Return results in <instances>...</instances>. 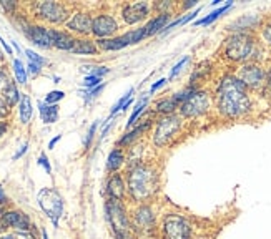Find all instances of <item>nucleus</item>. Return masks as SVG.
Segmentation results:
<instances>
[{
  "mask_svg": "<svg viewBox=\"0 0 271 239\" xmlns=\"http://www.w3.org/2000/svg\"><path fill=\"white\" fill-rule=\"evenodd\" d=\"M0 60H2V53H0Z\"/></svg>",
  "mask_w": 271,
  "mask_h": 239,
  "instance_id": "obj_58",
  "label": "nucleus"
},
{
  "mask_svg": "<svg viewBox=\"0 0 271 239\" xmlns=\"http://www.w3.org/2000/svg\"><path fill=\"white\" fill-rule=\"evenodd\" d=\"M107 218L117 239H133V228L123 201L108 200L105 205Z\"/></svg>",
  "mask_w": 271,
  "mask_h": 239,
  "instance_id": "obj_6",
  "label": "nucleus"
},
{
  "mask_svg": "<svg viewBox=\"0 0 271 239\" xmlns=\"http://www.w3.org/2000/svg\"><path fill=\"white\" fill-rule=\"evenodd\" d=\"M125 163V151L122 148H115V149H112L110 154H108V158H107V171L108 173H117L120 168L123 166Z\"/></svg>",
  "mask_w": 271,
  "mask_h": 239,
  "instance_id": "obj_25",
  "label": "nucleus"
},
{
  "mask_svg": "<svg viewBox=\"0 0 271 239\" xmlns=\"http://www.w3.org/2000/svg\"><path fill=\"white\" fill-rule=\"evenodd\" d=\"M104 88H105V83H101V85L95 87V88H92V90H88V93H87V97H85V103H88V101H92L95 97H98V93H100Z\"/></svg>",
  "mask_w": 271,
  "mask_h": 239,
  "instance_id": "obj_41",
  "label": "nucleus"
},
{
  "mask_svg": "<svg viewBox=\"0 0 271 239\" xmlns=\"http://www.w3.org/2000/svg\"><path fill=\"white\" fill-rule=\"evenodd\" d=\"M258 27H263L261 17L256 14H246L233 20L231 23H228L226 30H230L233 33H253V30H256Z\"/></svg>",
  "mask_w": 271,
  "mask_h": 239,
  "instance_id": "obj_16",
  "label": "nucleus"
},
{
  "mask_svg": "<svg viewBox=\"0 0 271 239\" xmlns=\"http://www.w3.org/2000/svg\"><path fill=\"white\" fill-rule=\"evenodd\" d=\"M148 95H145L143 98H140L137 101V105L133 106V111H131V115H130V118H128V122H126V130L128 128H131L133 125L138 122V118H140L143 113H145V110H147V106H148Z\"/></svg>",
  "mask_w": 271,
  "mask_h": 239,
  "instance_id": "obj_28",
  "label": "nucleus"
},
{
  "mask_svg": "<svg viewBox=\"0 0 271 239\" xmlns=\"http://www.w3.org/2000/svg\"><path fill=\"white\" fill-rule=\"evenodd\" d=\"M92 23H93V19L90 17L88 14H75L72 15V19L67 20L65 23V27H67L70 32H75V33H80V35H88L92 33Z\"/></svg>",
  "mask_w": 271,
  "mask_h": 239,
  "instance_id": "obj_19",
  "label": "nucleus"
},
{
  "mask_svg": "<svg viewBox=\"0 0 271 239\" xmlns=\"http://www.w3.org/2000/svg\"><path fill=\"white\" fill-rule=\"evenodd\" d=\"M0 226H2V228H14L20 232H27L32 229L30 218L23 211H19V209L5 211L2 216H0Z\"/></svg>",
  "mask_w": 271,
  "mask_h": 239,
  "instance_id": "obj_15",
  "label": "nucleus"
},
{
  "mask_svg": "<svg viewBox=\"0 0 271 239\" xmlns=\"http://www.w3.org/2000/svg\"><path fill=\"white\" fill-rule=\"evenodd\" d=\"M60 140H62V135H57L55 138H53V140H50V143H49V149H52L53 146H55V145H57V143H58Z\"/></svg>",
  "mask_w": 271,
  "mask_h": 239,
  "instance_id": "obj_52",
  "label": "nucleus"
},
{
  "mask_svg": "<svg viewBox=\"0 0 271 239\" xmlns=\"http://www.w3.org/2000/svg\"><path fill=\"white\" fill-rule=\"evenodd\" d=\"M250 92H260L264 90L266 83V68L261 63H245L234 73Z\"/></svg>",
  "mask_w": 271,
  "mask_h": 239,
  "instance_id": "obj_10",
  "label": "nucleus"
},
{
  "mask_svg": "<svg viewBox=\"0 0 271 239\" xmlns=\"http://www.w3.org/2000/svg\"><path fill=\"white\" fill-rule=\"evenodd\" d=\"M27 149H28V143H23V145L19 148V149H17V153L14 154V156H12V160H14V161H17V160H19V158H22L23 156V154H25L27 153Z\"/></svg>",
  "mask_w": 271,
  "mask_h": 239,
  "instance_id": "obj_45",
  "label": "nucleus"
},
{
  "mask_svg": "<svg viewBox=\"0 0 271 239\" xmlns=\"http://www.w3.org/2000/svg\"><path fill=\"white\" fill-rule=\"evenodd\" d=\"M7 194H5V189L2 188V184H0V205H7Z\"/></svg>",
  "mask_w": 271,
  "mask_h": 239,
  "instance_id": "obj_49",
  "label": "nucleus"
},
{
  "mask_svg": "<svg viewBox=\"0 0 271 239\" xmlns=\"http://www.w3.org/2000/svg\"><path fill=\"white\" fill-rule=\"evenodd\" d=\"M231 5H233V2H226L225 5H223V7L213 10L212 14L207 15V17H205V19L196 20V22H195V27H200V25H210V23H213L216 19H218L220 15H223V14H225V12L230 10V9H231Z\"/></svg>",
  "mask_w": 271,
  "mask_h": 239,
  "instance_id": "obj_29",
  "label": "nucleus"
},
{
  "mask_svg": "<svg viewBox=\"0 0 271 239\" xmlns=\"http://www.w3.org/2000/svg\"><path fill=\"white\" fill-rule=\"evenodd\" d=\"M263 92H266L271 95V68L266 70V83H264V90Z\"/></svg>",
  "mask_w": 271,
  "mask_h": 239,
  "instance_id": "obj_47",
  "label": "nucleus"
},
{
  "mask_svg": "<svg viewBox=\"0 0 271 239\" xmlns=\"http://www.w3.org/2000/svg\"><path fill=\"white\" fill-rule=\"evenodd\" d=\"M195 5H196L195 0H188V2L182 5V10H185V9H190V7H195Z\"/></svg>",
  "mask_w": 271,
  "mask_h": 239,
  "instance_id": "obj_53",
  "label": "nucleus"
},
{
  "mask_svg": "<svg viewBox=\"0 0 271 239\" xmlns=\"http://www.w3.org/2000/svg\"><path fill=\"white\" fill-rule=\"evenodd\" d=\"M188 60H190V57L186 55V57H183L182 60H180V62H178L177 65H175V67L172 68V71H170V75H168V82H172L173 78H177V75L180 73V71L183 70V67H185V65L188 63Z\"/></svg>",
  "mask_w": 271,
  "mask_h": 239,
  "instance_id": "obj_35",
  "label": "nucleus"
},
{
  "mask_svg": "<svg viewBox=\"0 0 271 239\" xmlns=\"http://www.w3.org/2000/svg\"><path fill=\"white\" fill-rule=\"evenodd\" d=\"M70 53H75V55H97L98 53V47L93 40L88 38H77L74 49L70 50Z\"/></svg>",
  "mask_w": 271,
  "mask_h": 239,
  "instance_id": "obj_22",
  "label": "nucleus"
},
{
  "mask_svg": "<svg viewBox=\"0 0 271 239\" xmlns=\"http://www.w3.org/2000/svg\"><path fill=\"white\" fill-rule=\"evenodd\" d=\"M125 37H126V40H128L130 45L138 44V42H142L143 38H147V28H145V25H143L140 28L130 30V32L125 33Z\"/></svg>",
  "mask_w": 271,
  "mask_h": 239,
  "instance_id": "obj_31",
  "label": "nucleus"
},
{
  "mask_svg": "<svg viewBox=\"0 0 271 239\" xmlns=\"http://www.w3.org/2000/svg\"><path fill=\"white\" fill-rule=\"evenodd\" d=\"M118 30V22L113 15L110 14H100L93 19L92 23V33L100 38H112V35Z\"/></svg>",
  "mask_w": 271,
  "mask_h": 239,
  "instance_id": "obj_14",
  "label": "nucleus"
},
{
  "mask_svg": "<svg viewBox=\"0 0 271 239\" xmlns=\"http://www.w3.org/2000/svg\"><path fill=\"white\" fill-rule=\"evenodd\" d=\"M42 71V67L40 65H37V63H32V62H28V65H27V73L28 75H32V76H37L39 73Z\"/></svg>",
  "mask_w": 271,
  "mask_h": 239,
  "instance_id": "obj_44",
  "label": "nucleus"
},
{
  "mask_svg": "<svg viewBox=\"0 0 271 239\" xmlns=\"http://www.w3.org/2000/svg\"><path fill=\"white\" fill-rule=\"evenodd\" d=\"M261 37H263V40H264V44L271 47V22L263 23V27H261Z\"/></svg>",
  "mask_w": 271,
  "mask_h": 239,
  "instance_id": "obj_39",
  "label": "nucleus"
},
{
  "mask_svg": "<svg viewBox=\"0 0 271 239\" xmlns=\"http://www.w3.org/2000/svg\"><path fill=\"white\" fill-rule=\"evenodd\" d=\"M10 113V106L7 105V101H5L2 97H0V120H5L9 116Z\"/></svg>",
  "mask_w": 271,
  "mask_h": 239,
  "instance_id": "obj_43",
  "label": "nucleus"
},
{
  "mask_svg": "<svg viewBox=\"0 0 271 239\" xmlns=\"http://www.w3.org/2000/svg\"><path fill=\"white\" fill-rule=\"evenodd\" d=\"M65 98V93L60 92V90H53V92H50L49 95L45 97V103L47 105H57L60 100Z\"/></svg>",
  "mask_w": 271,
  "mask_h": 239,
  "instance_id": "obj_36",
  "label": "nucleus"
},
{
  "mask_svg": "<svg viewBox=\"0 0 271 239\" xmlns=\"http://www.w3.org/2000/svg\"><path fill=\"white\" fill-rule=\"evenodd\" d=\"M25 55H27V58H28V62L37 63V65H40V67H44V65L49 63V60L44 58V57H40L37 52H33V50H30V49L25 50Z\"/></svg>",
  "mask_w": 271,
  "mask_h": 239,
  "instance_id": "obj_33",
  "label": "nucleus"
},
{
  "mask_svg": "<svg viewBox=\"0 0 271 239\" xmlns=\"http://www.w3.org/2000/svg\"><path fill=\"white\" fill-rule=\"evenodd\" d=\"M25 35L42 49H50L53 47V28H45L42 25H27L23 28Z\"/></svg>",
  "mask_w": 271,
  "mask_h": 239,
  "instance_id": "obj_17",
  "label": "nucleus"
},
{
  "mask_svg": "<svg viewBox=\"0 0 271 239\" xmlns=\"http://www.w3.org/2000/svg\"><path fill=\"white\" fill-rule=\"evenodd\" d=\"M14 73H15V80L17 83H20V85H25L27 83V67L22 63V60L15 58L14 60Z\"/></svg>",
  "mask_w": 271,
  "mask_h": 239,
  "instance_id": "obj_30",
  "label": "nucleus"
},
{
  "mask_svg": "<svg viewBox=\"0 0 271 239\" xmlns=\"http://www.w3.org/2000/svg\"><path fill=\"white\" fill-rule=\"evenodd\" d=\"M12 47H14V49H15L17 52H22V50H20V47H19V44H17V42H14V40H12Z\"/></svg>",
  "mask_w": 271,
  "mask_h": 239,
  "instance_id": "obj_55",
  "label": "nucleus"
},
{
  "mask_svg": "<svg viewBox=\"0 0 271 239\" xmlns=\"http://www.w3.org/2000/svg\"><path fill=\"white\" fill-rule=\"evenodd\" d=\"M212 5H213V7H215V5H220V0H213Z\"/></svg>",
  "mask_w": 271,
  "mask_h": 239,
  "instance_id": "obj_57",
  "label": "nucleus"
},
{
  "mask_svg": "<svg viewBox=\"0 0 271 239\" xmlns=\"http://www.w3.org/2000/svg\"><path fill=\"white\" fill-rule=\"evenodd\" d=\"M215 108L225 120H242L251 113L250 90L234 73H226L220 78L215 92Z\"/></svg>",
  "mask_w": 271,
  "mask_h": 239,
  "instance_id": "obj_1",
  "label": "nucleus"
},
{
  "mask_svg": "<svg viewBox=\"0 0 271 239\" xmlns=\"http://www.w3.org/2000/svg\"><path fill=\"white\" fill-rule=\"evenodd\" d=\"M95 44H97L98 50H104V52H117V50H122L125 49L128 44V40H126L125 33L120 35V37H112V38H100V40H95Z\"/></svg>",
  "mask_w": 271,
  "mask_h": 239,
  "instance_id": "obj_20",
  "label": "nucleus"
},
{
  "mask_svg": "<svg viewBox=\"0 0 271 239\" xmlns=\"http://www.w3.org/2000/svg\"><path fill=\"white\" fill-rule=\"evenodd\" d=\"M161 239H193L195 228L186 214L182 213H165L158 226Z\"/></svg>",
  "mask_w": 271,
  "mask_h": 239,
  "instance_id": "obj_4",
  "label": "nucleus"
},
{
  "mask_svg": "<svg viewBox=\"0 0 271 239\" xmlns=\"http://www.w3.org/2000/svg\"><path fill=\"white\" fill-rule=\"evenodd\" d=\"M152 4L148 2L126 4L122 9V19L126 25H135V23H140L142 20L148 19V15L152 14Z\"/></svg>",
  "mask_w": 271,
  "mask_h": 239,
  "instance_id": "obj_13",
  "label": "nucleus"
},
{
  "mask_svg": "<svg viewBox=\"0 0 271 239\" xmlns=\"http://www.w3.org/2000/svg\"><path fill=\"white\" fill-rule=\"evenodd\" d=\"M261 49L255 33H231L223 42L221 55L231 63H260Z\"/></svg>",
  "mask_w": 271,
  "mask_h": 239,
  "instance_id": "obj_3",
  "label": "nucleus"
},
{
  "mask_svg": "<svg viewBox=\"0 0 271 239\" xmlns=\"http://www.w3.org/2000/svg\"><path fill=\"white\" fill-rule=\"evenodd\" d=\"M172 15H166V14H160L153 17L152 20H150L148 23H145V28H147V37H152V35L155 33H161L165 30V27L168 25V20H170Z\"/></svg>",
  "mask_w": 271,
  "mask_h": 239,
  "instance_id": "obj_23",
  "label": "nucleus"
},
{
  "mask_svg": "<svg viewBox=\"0 0 271 239\" xmlns=\"http://www.w3.org/2000/svg\"><path fill=\"white\" fill-rule=\"evenodd\" d=\"M133 93H135V88H130L128 92H126L122 98H120L115 105H113V108H112V111H110V116L113 118L117 115L118 111H123V108H125V105L128 103V101L131 100V97H133Z\"/></svg>",
  "mask_w": 271,
  "mask_h": 239,
  "instance_id": "obj_32",
  "label": "nucleus"
},
{
  "mask_svg": "<svg viewBox=\"0 0 271 239\" xmlns=\"http://www.w3.org/2000/svg\"><path fill=\"white\" fill-rule=\"evenodd\" d=\"M2 7L7 10V12H12L15 9V4L14 2H2Z\"/></svg>",
  "mask_w": 271,
  "mask_h": 239,
  "instance_id": "obj_51",
  "label": "nucleus"
},
{
  "mask_svg": "<svg viewBox=\"0 0 271 239\" xmlns=\"http://www.w3.org/2000/svg\"><path fill=\"white\" fill-rule=\"evenodd\" d=\"M75 40L69 32H63V30H55L53 28V47L58 50H63V52H70L74 49L75 45Z\"/></svg>",
  "mask_w": 271,
  "mask_h": 239,
  "instance_id": "obj_21",
  "label": "nucleus"
},
{
  "mask_svg": "<svg viewBox=\"0 0 271 239\" xmlns=\"http://www.w3.org/2000/svg\"><path fill=\"white\" fill-rule=\"evenodd\" d=\"M33 116V105H32V98L28 97L27 93H22L20 103H19V118L22 125H28L30 120Z\"/></svg>",
  "mask_w": 271,
  "mask_h": 239,
  "instance_id": "obj_24",
  "label": "nucleus"
},
{
  "mask_svg": "<svg viewBox=\"0 0 271 239\" xmlns=\"http://www.w3.org/2000/svg\"><path fill=\"white\" fill-rule=\"evenodd\" d=\"M185 125V118L180 113L165 115L156 120V127L153 131L152 141L156 148H166L180 136Z\"/></svg>",
  "mask_w": 271,
  "mask_h": 239,
  "instance_id": "obj_5",
  "label": "nucleus"
},
{
  "mask_svg": "<svg viewBox=\"0 0 271 239\" xmlns=\"http://www.w3.org/2000/svg\"><path fill=\"white\" fill-rule=\"evenodd\" d=\"M155 120H156V113H148V115H142L140 118H138V125L130 131H126V133L122 136V138L118 140L117 146L118 148H128L135 143V140H138L143 133H147V131L150 130L155 125Z\"/></svg>",
  "mask_w": 271,
  "mask_h": 239,
  "instance_id": "obj_12",
  "label": "nucleus"
},
{
  "mask_svg": "<svg viewBox=\"0 0 271 239\" xmlns=\"http://www.w3.org/2000/svg\"><path fill=\"white\" fill-rule=\"evenodd\" d=\"M35 12L42 20L50 23H67L69 19L67 7L57 2H40L35 5Z\"/></svg>",
  "mask_w": 271,
  "mask_h": 239,
  "instance_id": "obj_11",
  "label": "nucleus"
},
{
  "mask_svg": "<svg viewBox=\"0 0 271 239\" xmlns=\"http://www.w3.org/2000/svg\"><path fill=\"white\" fill-rule=\"evenodd\" d=\"M107 194H108V200L125 201L126 194H128V189H126V183L120 173H113V175L108 178Z\"/></svg>",
  "mask_w": 271,
  "mask_h": 239,
  "instance_id": "obj_18",
  "label": "nucleus"
},
{
  "mask_svg": "<svg viewBox=\"0 0 271 239\" xmlns=\"http://www.w3.org/2000/svg\"><path fill=\"white\" fill-rule=\"evenodd\" d=\"M39 110H40L42 122L47 123V125L55 123L58 120V105H47L45 101H40Z\"/></svg>",
  "mask_w": 271,
  "mask_h": 239,
  "instance_id": "obj_26",
  "label": "nucleus"
},
{
  "mask_svg": "<svg viewBox=\"0 0 271 239\" xmlns=\"http://www.w3.org/2000/svg\"><path fill=\"white\" fill-rule=\"evenodd\" d=\"M42 237H44V239H49V234H47V231H45V229L42 231Z\"/></svg>",
  "mask_w": 271,
  "mask_h": 239,
  "instance_id": "obj_56",
  "label": "nucleus"
},
{
  "mask_svg": "<svg viewBox=\"0 0 271 239\" xmlns=\"http://www.w3.org/2000/svg\"><path fill=\"white\" fill-rule=\"evenodd\" d=\"M213 106V98L207 90H196L191 97L180 106V115L185 120H195L210 113Z\"/></svg>",
  "mask_w": 271,
  "mask_h": 239,
  "instance_id": "obj_8",
  "label": "nucleus"
},
{
  "mask_svg": "<svg viewBox=\"0 0 271 239\" xmlns=\"http://www.w3.org/2000/svg\"><path fill=\"white\" fill-rule=\"evenodd\" d=\"M2 98L7 101V105L10 106H15L17 103H20V98H22V93L19 92V88H17V83L14 80H10V83L7 85V88L4 90L2 93Z\"/></svg>",
  "mask_w": 271,
  "mask_h": 239,
  "instance_id": "obj_27",
  "label": "nucleus"
},
{
  "mask_svg": "<svg viewBox=\"0 0 271 239\" xmlns=\"http://www.w3.org/2000/svg\"><path fill=\"white\" fill-rule=\"evenodd\" d=\"M7 130H9V123L7 122H0V138L7 133Z\"/></svg>",
  "mask_w": 271,
  "mask_h": 239,
  "instance_id": "obj_50",
  "label": "nucleus"
},
{
  "mask_svg": "<svg viewBox=\"0 0 271 239\" xmlns=\"http://www.w3.org/2000/svg\"><path fill=\"white\" fill-rule=\"evenodd\" d=\"M101 85V78H98V76H95V75H87L85 78H83V87L88 88V90H92L95 87H98Z\"/></svg>",
  "mask_w": 271,
  "mask_h": 239,
  "instance_id": "obj_37",
  "label": "nucleus"
},
{
  "mask_svg": "<svg viewBox=\"0 0 271 239\" xmlns=\"http://www.w3.org/2000/svg\"><path fill=\"white\" fill-rule=\"evenodd\" d=\"M0 45H2V47H4V50H5V52H7V53H9V55H12V53H14V50H12V47H10V45L7 44V42H5V40L2 38V35H0Z\"/></svg>",
  "mask_w": 271,
  "mask_h": 239,
  "instance_id": "obj_48",
  "label": "nucleus"
},
{
  "mask_svg": "<svg viewBox=\"0 0 271 239\" xmlns=\"http://www.w3.org/2000/svg\"><path fill=\"white\" fill-rule=\"evenodd\" d=\"M166 82H168L166 78H160L158 82H155L153 85H152V88H150V93H148V95H152V93H155V92H158V90H160L161 87H163Z\"/></svg>",
  "mask_w": 271,
  "mask_h": 239,
  "instance_id": "obj_46",
  "label": "nucleus"
},
{
  "mask_svg": "<svg viewBox=\"0 0 271 239\" xmlns=\"http://www.w3.org/2000/svg\"><path fill=\"white\" fill-rule=\"evenodd\" d=\"M97 128H98V122H93V125H92V127H90L88 133H87L85 141H83V146H85V148H90V145H92L93 136H95V133H97Z\"/></svg>",
  "mask_w": 271,
  "mask_h": 239,
  "instance_id": "obj_38",
  "label": "nucleus"
},
{
  "mask_svg": "<svg viewBox=\"0 0 271 239\" xmlns=\"http://www.w3.org/2000/svg\"><path fill=\"white\" fill-rule=\"evenodd\" d=\"M83 70H87L88 71V75H95V76H98V78H104L105 75L110 73V68L108 67H83Z\"/></svg>",
  "mask_w": 271,
  "mask_h": 239,
  "instance_id": "obj_34",
  "label": "nucleus"
},
{
  "mask_svg": "<svg viewBox=\"0 0 271 239\" xmlns=\"http://www.w3.org/2000/svg\"><path fill=\"white\" fill-rule=\"evenodd\" d=\"M0 239H17L14 234H2V236H0Z\"/></svg>",
  "mask_w": 271,
  "mask_h": 239,
  "instance_id": "obj_54",
  "label": "nucleus"
},
{
  "mask_svg": "<svg viewBox=\"0 0 271 239\" xmlns=\"http://www.w3.org/2000/svg\"><path fill=\"white\" fill-rule=\"evenodd\" d=\"M9 83H10V76L7 75V71H5L2 67H0V97H2L4 90L7 88Z\"/></svg>",
  "mask_w": 271,
  "mask_h": 239,
  "instance_id": "obj_40",
  "label": "nucleus"
},
{
  "mask_svg": "<svg viewBox=\"0 0 271 239\" xmlns=\"http://www.w3.org/2000/svg\"><path fill=\"white\" fill-rule=\"evenodd\" d=\"M131 228L138 236H153L158 232L156 224V213L153 206L150 205H138L131 213Z\"/></svg>",
  "mask_w": 271,
  "mask_h": 239,
  "instance_id": "obj_7",
  "label": "nucleus"
},
{
  "mask_svg": "<svg viewBox=\"0 0 271 239\" xmlns=\"http://www.w3.org/2000/svg\"><path fill=\"white\" fill-rule=\"evenodd\" d=\"M161 186L160 168L152 161H143L126 170V189L137 205H148L158 194Z\"/></svg>",
  "mask_w": 271,
  "mask_h": 239,
  "instance_id": "obj_2",
  "label": "nucleus"
},
{
  "mask_svg": "<svg viewBox=\"0 0 271 239\" xmlns=\"http://www.w3.org/2000/svg\"><path fill=\"white\" fill-rule=\"evenodd\" d=\"M37 163H39V165L42 166V168H44V170H45V171L50 175V173H52V166H50V163H49V158H47V154H45V153H42V154H40Z\"/></svg>",
  "mask_w": 271,
  "mask_h": 239,
  "instance_id": "obj_42",
  "label": "nucleus"
},
{
  "mask_svg": "<svg viewBox=\"0 0 271 239\" xmlns=\"http://www.w3.org/2000/svg\"><path fill=\"white\" fill-rule=\"evenodd\" d=\"M37 201L40 209L52 221V224L58 228V219L63 214V198L55 188H44L39 191Z\"/></svg>",
  "mask_w": 271,
  "mask_h": 239,
  "instance_id": "obj_9",
  "label": "nucleus"
}]
</instances>
